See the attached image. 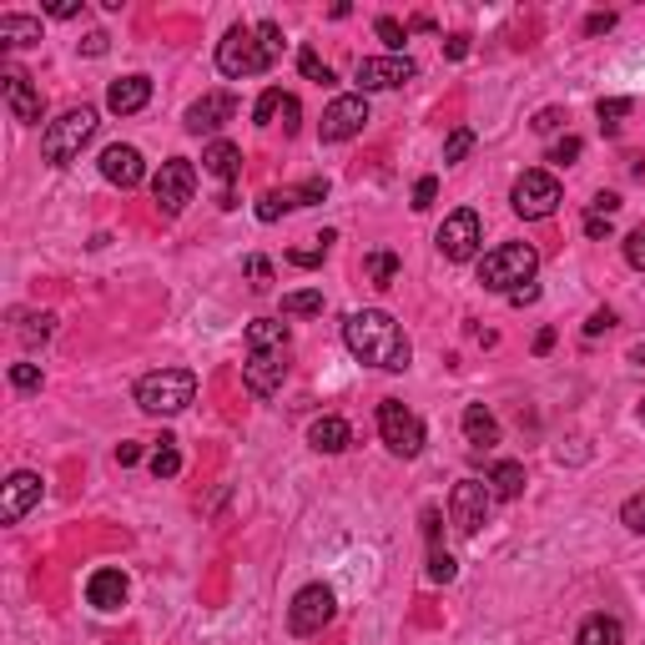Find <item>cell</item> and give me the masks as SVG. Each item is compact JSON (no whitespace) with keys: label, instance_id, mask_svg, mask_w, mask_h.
I'll return each mask as SVG.
<instances>
[{"label":"cell","instance_id":"8","mask_svg":"<svg viewBox=\"0 0 645 645\" xmlns=\"http://www.w3.org/2000/svg\"><path fill=\"white\" fill-rule=\"evenodd\" d=\"M489 509H494V494L484 479H459L454 494H449V525L459 535H479L489 525Z\"/></svg>","mask_w":645,"mask_h":645},{"label":"cell","instance_id":"21","mask_svg":"<svg viewBox=\"0 0 645 645\" xmlns=\"http://www.w3.org/2000/svg\"><path fill=\"white\" fill-rule=\"evenodd\" d=\"M202 167H207L217 182H227V187H232V182L242 177V147L217 137V142H207V147H202Z\"/></svg>","mask_w":645,"mask_h":645},{"label":"cell","instance_id":"31","mask_svg":"<svg viewBox=\"0 0 645 645\" xmlns=\"http://www.w3.org/2000/svg\"><path fill=\"white\" fill-rule=\"evenodd\" d=\"M283 101H288V91L268 86L263 96H257V106H252V121H257V126H278V111H283Z\"/></svg>","mask_w":645,"mask_h":645},{"label":"cell","instance_id":"41","mask_svg":"<svg viewBox=\"0 0 645 645\" xmlns=\"http://www.w3.org/2000/svg\"><path fill=\"white\" fill-rule=\"evenodd\" d=\"M51 333H56V318H51V313H31V318H26V328H21V338H26V343H46Z\"/></svg>","mask_w":645,"mask_h":645},{"label":"cell","instance_id":"58","mask_svg":"<svg viewBox=\"0 0 645 645\" xmlns=\"http://www.w3.org/2000/svg\"><path fill=\"white\" fill-rule=\"evenodd\" d=\"M550 348H555V328H540V333H535V353L545 358Z\"/></svg>","mask_w":645,"mask_h":645},{"label":"cell","instance_id":"55","mask_svg":"<svg viewBox=\"0 0 645 645\" xmlns=\"http://www.w3.org/2000/svg\"><path fill=\"white\" fill-rule=\"evenodd\" d=\"M116 464H121V469L142 464V444H116Z\"/></svg>","mask_w":645,"mask_h":645},{"label":"cell","instance_id":"5","mask_svg":"<svg viewBox=\"0 0 645 645\" xmlns=\"http://www.w3.org/2000/svg\"><path fill=\"white\" fill-rule=\"evenodd\" d=\"M96 106H71V111H61L46 132H41V157L51 162V167H71L76 157H81V147L96 137Z\"/></svg>","mask_w":645,"mask_h":645},{"label":"cell","instance_id":"49","mask_svg":"<svg viewBox=\"0 0 645 645\" xmlns=\"http://www.w3.org/2000/svg\"><path fill=\"white\" fill-rule=\"evenodd\" d=\"M610 328H615V313H610V308H595L590 323H585V338H600V333H610Z\"/></svg>","mask_w":645,"mask_h":645},{"label":"cell","instance_id":"37","mask_svg":"<svg viewBox=\"0 0 645 645\" xmlns=\"http://www.w3.org/2000/svg\"><path fill=\"white\" fill-rule=\"evenodd\" d=\"M595 111H600V126H605V132H615L620 116H630V111H635V101H630V96H605Z\"/></svg>","mask_w":645,"mask_h":645},{"label":"cell","instance_id":"24","mask_svg":"<svg viewBox=\"0 0 645 645\" xmlns=\"http://www.w3.org/2000/svg\"><path fill=\"white\" fill-rule=\"evenodd\" d=\"M288 323L283 318H252L247 323V353H273V348H288Z\"/></svg>","mask_w":645,"mask_h":645},{"label":"cell","instance_id":"23","mask_svg":"<svg viewBox=\"0 0 645 645\" xmlns=\"http://www.w3.org/2000/svg\"><path fill=\"white\" fill-rule=\"evenodd\" d=\"M575 645H625V625H620L615 615L595 610V615H585V620H580Z\"/></svg>","mask_w":645,"mask_h":645},{"label":"cell","instance_id":"20","mask_svg":"<svg viewBox=\"0 0 645 645\" xmlns=\"http://www.w3.org/2000/svg\"><path fill=\"white\" fill-rule=\"evenodd\" d=\"M126 590H132V585H126L121 570H96V575L86 580V600H91L96 610H121V605H126Z\"/></svg>","mask_w":645,"mask_h":645},{"label":"cell","instance_id":"34","mask_svg":"<svg viewBox=\"0 0 645 645\" xmlns=\"http://www.w3.org/2000/svg\"><path fill=\"white\" fill-rule=\"evenodd\" d=\"M368 278H373V288H394L399 257H394V252H373V257H368Z\"/></svg>","mask_w":645,"mask_h":645},{"label":"cell","instance_id":"40","mask_svg":"<svg viewBox=\"0 0 645 645\" xmlns=\"http://www.w3.org/2000/svg\"><path fill=\"white\" fill-rule=\"evenodd\" d=\"M11 389L36 394V389H41V368H36V363H11Z\"/></svg>","mask_w":645,"mask_h":645},{"label":"cell","instance_id":"48","mask_svg":"<svg viewBox=\"0 0 645 645\" xmlns=\"http://www.w3.org/2000/svg\"><path fill=\"white\" fill-rule=\"evenodd\" d=\"M46 16L51 21H76L81 16V0H46Z\"/></svg>","mask_w":645,"mask_h":645},{"label":"cell","instance_id":"29","mask_svg":"<svg viewBox=\"0 0 645 645\" xmlns=\"http://www.w3.org/2000/svg\"><path fill=\"white\" fill-rule=\"evenodd\" d=\"M333 242H338V232H318V237H313V247H288V263H293V268H318V263H323V252H328Z\"/></svg>","mask_w":645,"mask_h":645},{"label":"cell","instance_id":"52","mask_svg":"<svg viewBox=\"0 0 645 645\" xmlns=\"http://www.w3.org/2000/svg\"><path fill=\"white\" fill-rule=\"evenodd\" d=\"M111 51V36L106 31H91L86 41H81V56H106Z\"/></svg>","mask_w":645,"mask_h":645},{"label":"cell","instance_id":"42","mask_svg":"<svg viewBox=\"0 0 645 645\" xmlns=\"http://www.w3.org/2000/svg\"><path fill=\"white\" fill-rule=\"evenodd\" d=\"M247 278H252V288H257V293H268V288H273V263L252 252V257H247Z\"/></svg>","mask_w":645,"mask_h":645},{"label":"cell","instance_id":"45","mask_svg":"<svg viewBox=\"0 0 645 645\" xmlns=\"http://www.w3.org/2000/svg\"><path fill=\"white\" fill-rule=\"evenodd\" d=\"M530 126H535L540 137H550V132H560V126H565V111H560V106H545V111H535Z\"/></svg>","mask_w":645,"mask_h":645},{"label":"cell","instance_id":"46","mask_svg":"<svg viewBox=\"0 0 645 645\" xmlns=\"http://www.w3.org/2000/svg\"><path fill=\"white\" fill-rule=\"evenodd\" d=\"M434 197H439V177H419V182H414V202H409V207H414V212H424V207H434Z\"/></svg>","mask_w":645,"mask_h":645},{"label":"cell","instance_id":"1","mask_svg":"<svg viewBox=\"0 0 645 645\" xmlns=\"http://www.w3.org/2000/svg\"><path fill=\"white\" fill-rule=\"evenodd\" d=\"M343 343L358 363L368 368H383V373H404L414 363V343L409 333L394 323V313H383V308H363V313H348L343 323Z\"/></svg>","mask_w":645,"mask_h":645},{"label":"cell","instance_id":"54","mask_svg":"<svg viewBox=\"0 0 645 645\" xmlns=\"http://www.w3.org/2000/svg\"><path fill=\"white\" fill-rule=\"evenodd\" d=\"M424 540H429V550H439V509L434 504L424 509Z\"/></svg>","mask_w":645,"mask_h":645},{"label":"cell","instance_id":"12","mask_svg":"<svg viewBox=\"0 0 645 645\" xmlns=\"http://www.w3.org/2000/svg\"><path fill=\"white\" fill-rule=\"evenodd\" d=\"M358 96H368V91H394V86H409L414 76H419V66L409 61V56H368V61H358Z\"/></svg>","mask_w":645,"mask_h":645},{"label":"cell","instance_id":"6","mask_svg":"<svg viewBox=\"0 0 645 645\" xmlns=\"http://www.w3.org/2000/svg\"><path fill=\"white\" fill-rule=\"evenodd\" d=\"M378 434H383V444H389V454H399V459H419L424 444H429L424 419L414 409H404L399 399H383L378 404Z\"/></svg>","mask_w":645,"mask_h":645},{"label":"cell","instance_id":"53","mask_svg":"<svg viewBox=\"0 0 645 645\" xmlns=\"http://www.w3.org/2000/svg\"><path fill=\"white\" fill-rule=\"evenodd\" d=\"M590 212H600V217H615V212H620V197H615V192H595Z\"/></svg>","mask_w":645,"mask_h":645},{"label":"cell","instance_id":"10","mask_svg":"<svg viewBox=\"0 0 645 645\" xmlns=\"http://www.w3.org/2000/svg\"><path fill=\"white\" fill-rule=\"evenodd\" d=\"M434 242H439V252L449 257V263H469V257L479 252V242H484L479 212H474V207H459V212H449V217H444V227L434 232Z\"/></svg>","mask_w":645,"mask_h":645},{"label":"cell","instance_id":"17","mask_svg":"<svg viewBox=\"0 0 645 645\" xmlns=\"http://www.w3.org/2000/svg\"><path fill=\"white\" fill-rule=\"evenodd\" d=\"M232 111H237V101H232L227 91H207L202 101H192V106H187V116H182V121H187V132H192V137H212V142H217V126H222Z\"/></svg>","mask_w":645,"mask_h":645},{"label":"cell","instance_id":"4","mask_svg":"<svg viewBox=\"0 0 645 645\" xmlns=\"http://www.w3.org/2000/svg\"><path fill=\"white\" fill-rule=\"evenodd\" d=\"M197 399V373L192 368H157L147 378H137V409L152 419H172Z\"/></svg>","mask_w":645,"mask_h":645},{"label":"cell","instance_id":"18","mask_svg":"<svg viewBox=\"0 0 645 645\" xmlns=\"http://www.w3.org/2000/svg\"><path fill=\"white\" fill-rule=\"evenodd\" d=\"M96 167H101V177H106L111 187H121V192H126V187H137V182L147 177L142 152H137V147H121V142H116V147H106Z\"/></svg>","mask_w":645,"mask_h":645},{"label":"cell","instance_id":"59","mask_svg":"<svg viewBox=\"0 0 645 645\" xmlns=\"http://www.w3.org/2000/svg\"><path fill=\"white\" fill-rule=\"evenodd\" d=\"M535 298H540V288H535V283H530V288H520V293H509V303H514V308H525V303H535Z\"/></svg>","mask_w":645,"mask_h":645},{"label":"cell","instance_id":"56","mask_svg":"<svg viewBox=\"0 0 645 645\" xmlns=\"http://www.w3.org/2000/svg\"><path fill=\"white\" fill-rule=\"evenodd\" d=\"M610 26H615V16H610V11H595V16L585 21V36H605Z\"/></svg>","mask_w":645,"mask_h":645},{"label":"cell","instance_id":"7","mask_svg":"<svg viewBox=\"0 0 645 645\" xmlns=\"http://www.w3.org/2000/svg\"><path fill=\"white\" fill-rule=\"evenodd\" d=\"M509 207L520 212L525 222L550 217V212L560 207V182H555V172H545V167L520 172V177H514V187H509Z\"/></svg>","mask_w":645,"mask_h":645},{"label":"cell","instance_id":"43","mask_svg":"<svg viewBox=\"0 0 645 645\" xmlns=\"http://www.w3.org/2000/svg\"><path fill=\"white\" fill-rule=\"evenodd\" d=\"M580 152H585V142H580V137H565V142L550 147V162H555V167H570V162H580Z\"/></svg>","mask_w":645,"mask_h":645},{"label":"cell","instance_id":"36","mask_svg":"<svg viewBox=\"0 0 645 645\" xmlns=\"http://www.w3.org/2000/svg\"><path fill=\"white\" fill-rule=\"evenodd\" d=\"M373 31H378V41H383V46H389V56H404V41H409V26H399L394 16H378V26H373Z\"/></svg>","mask_w":645,"mask_h":645},{"label":"cell","instance_id":"19","mask_svg":"<svg viewBox=\"0 0 645 645\" xmlns=\"http://www.w3.org/2000/svg\"><path fill=\"white\" fill-rule=\"evenodd\" d=\"M147 101H152V76H121L106 86V111H116V116H132Z\"/></svg>","mask_w":645,"mask_h":645},{"label":"cell","instance_id":"35","mask_svg":"<svg viewBox=\"0 0 645 645\" xmlns=\"http://www.w3.org/2000/svg\"><path fill=\"white\" fill-rule=\"evenodd\" d=\"M469 152H474V132L469 126H454V132L444 137V167H459Z\"/></svg>","mask_w":645,"mask_h":645},{"label":"cell","instance_id":"44","mask_svg":"<svg viewBox=\"0 0 645 645\" xmlns=\"http://www.w3.org/2000/svg\"><path fill=\"white\" fill-rule=\"evenodd\" d=\"M625 263H630L635 273H645V227H635V232L625 237Z\"/></svg>","mask_w":645,"mask_h":645},{"label":"cell","instance_id":"39","mask_svg":"<svg viewBox=\"0 0 645 645\" xmlns=\"http://www.w3.org/2000/svg\"><path fill=\"white\" fill-rule=\"evenodd\" d=\"M620 525L635 530V535H645V494H630V499L620 504Z\"/></svg>","mask_w":645,"mask_h":645},{"label":"cell","instance_id":"16","mask_svg":"<svg viewBox=\"0 0 645 645\" xmlns=\"http://www.w3.org/2000/svg\"><path fill=\"white\" fill-rule=\"evenodd\" d=\"M41 494H46L41 474H31V469H16V474L6 479V499H0V520H6V525L26 520V509H36V504H41Z\"/></svg>","mask_w":645,"mask_h":645},{"label":"cell","instance_id":"27","mask_svg":"<svg viewBox=\"0 0 645 645\" xmlns=\"http://www.w3.org/2000/svg\"><path fill=\"white\" fill-rule=\"evenodd\" d=\"M0 41L6 46H36L41 41V21L36 16H0Z\"/></svg>","mask_w":645,"mask_h":645},{"label":"cell","instance_id":"26","mask_svg":"<svg viewBox=\"0 0 645 645\" xmlns=\"http://www.w3.org/2000/svg\"><path fill=\"white\" fill-rule=\"evenodd\" d=\"M459 424H464V439H469V444H479V449L499 444V419H494V414H489L484 404H469Z\"/></svg>","mask_w":645,"mask_h":645},{"label":"cell","instance_id":"14","mask_svg":"<svg viewBox=\"0 0 645 645\" xmlns=\"http://www.w3.org/2000/svg\"><path fill=\"white\" fill-rule=\"evenodd\" d=\"M288 348H273V353H247L242 363V383H247V394L252 399H273L283 389V378H288Z\"/></svg>","mask_w":645,"mask_h":645},{"label":"cell","instance_id":"25","mask_svg":"<svg viewBox=\"0 0 645 645\" xmlns=\"http://www.w3.org/2000/svg\"><path fill=\"white\" fill-rule=\"evenodd\" d=\"M484 484H489L494 499H520V494H525V464H520V459H499Z\"/></svg>","mask_w":645,"mask_h":645},{"label":"cell","instance_id":"61","mask_svg":"<svg viewBox=\"0 0 645 645\" xmlns=\"http://www.w3.org/2000/svg\"><path fill=\"white\" fill-rule=\"evenodd\" d=\"M635 414H640V424H645V399H640V404H635Z\"/></svg>","mask_w":645,"mask_h":645},{"label":"cell","instance_id":"22","mask_svg":"<svg viewBox=\"0 0 645 645\" xmlns=\"http://www.w3.org/2000/svg\"><path fill=\"white\" fill-rule=\"evenodd\" d=\"M308 444H313L318 454H343V449L353 444V429H348V419H338V414H323V419H313V429H308Z\"/></svg>","mask_w":645,"mask_h":645},{"label":"cell","instance_id":"38","mask_svg":"<svg viewBox=\"0 0 645 645\" xmlns=\"http://www.w3.org/2000/svg\"><path fill=\"white\" fill-rule=\"evenodd\" d=\"M454 575H459V560H454L444 545H439V550H429V580H434V585H449Z\"/></svg>","mask_w":645,"mask_h":645},{"label":"cell","instance_id":"3","mask_svg":"<svg viewBox=\"0 0 645 645\" xmlns=\"http://www.w3.org/2000/svg\"><path fill=\"white\" fill-rule=\"evenodd\" d=\"M535 273H540V252L530 242H499L494 252H484V263H479V283L489 293H504V298L530 288Z\"/></svg>","mask_w":645,"mask_h":645},{"label":"cell","instance_id":"11","mask_svg":"<svg viewBox=\"0 0 645 645\" xmlns=\"http://www.w3.org/2000/svg\"><path fill=\"white\" fill-rule=\"evenodd\" d=\"M333 610H338V600H333L328 585H303L293 595V605H288V630L293 635H318L333 620Z\"/></svg>","mask_w":645,"mask_h":645},{"label":"cell","instance_id":"57","mask_svg":"<svg viewBox=\"0 0 645 645\" xmlns=\"http://www.w3.org/2000/svg\"><path fill=\"white\" fill-rule=\"evenodd\" d=\"M444 51H449V61H464V56H469V36H449Z\"/></svg>","mask_w":645,"mask_h":645},{"label":"cell","instance_id":"28","mask_svg":"<svg viewBox=\"0 0 645 645\" xmlns=\"http://www.w3.org/2000/svg\"><path fill=\"white\" fill-rule=\"evenodd\" d=\"M313 313H323V293H318V288L283 293V318H313Z\"/></svg>","mask_w":645,"mask_h":645},{"label":"cell","instance_id":"60","mask_svg":"<svg viewBox=\"0 0 645 645\" xmlns=\"http://www.w3.org/2000/svg\"><path fill=\"white\" fill-rule=\"evenodd\" d=\"M630 363H640V368H645V343H635V348H630Z\"/></svg>","mask_w":645,"mask_h":645},{"label":"cell","instance_id":"32","mask_svg":"<svg viewBox=\"0 0 645 645\" xmlns=\"http://www.w3.org/2000/svg\"><path fill=\"white\" fill-rule=\"evenodd\" d=\"M298 71H303L308 81H318V86H333V81H338V76H333V66H328L313 46H303V51H298Z\"/></svg>","mask_w":645,"mask_h":645},{"label":"cell","instance_id":"50","mask_svg":"<svg viewBox=\"0 0 645 645\" xmlns=\"http://www.w3.org/2000/svg\"><path fill=\"white\" fill-rule=\"evenodd\" d=\"M298 116H303V106H298V96H288V101H283V111H278L283 137H293V132H298Z\"/></svg>","mask_w":645,"mask_h":645},{"label":"cell","instance_id":"15","mask_svg":"<svg viewBox=\"0 0 645 645\" xmlns=\"http://www.w3.org/2000/svg\"><path fill=\"white\" fill-rule=\"evenodd\" d=\"M6 106H11V116L21 121V126H36L41 116H46V96L31 86V76L21 71V66H6Z\"/></svg>","mask_w":645,"mask_h":645},{"label":"cell","instance_id":"9","mask_svg":"<svg viewBox=\"0 0 645 645\" xmlns=\"http://www.w3.org/2000/svg\"><path fill=\"white\" fill-rule=\"evenodd\" d=\"M192 192H197V167H192L187 157L162 162V172L152 177V197H157V207H162L167 217H182L187 202H192Z\"/></svg>","mask_w":645,"mask_h":645},{"label":"cell","instance_id":"30","mask_svg":"<svg viewBox=\"0 0 645 645\" xmlns=\"http://www.w3.org/2000/svg\"><path fill=\"white\" fill-rule=\"evenodd\" d=\"M293 207H298V187L293 192H263V197H257V222H278Z\"/></svg>","mask_w":645,"mask_h":645},{"label":"cell","instance_id":"33","mask_svg":"<svg viewBox=\"0 0 645 645\" xmlns=\"http://www.w3.org/2000/svg\"><path fill=\"white\" fill-rule=\"evenodd\" d=\"M172 444H177V439H162V444L152 449V474H157V479H177V474H182V454H177Z\"/></svg>","mask_w":645,"mask_h":645},{"label":"cell","instance_id":"47","mask_svg":"<svg viewBox=\"0 0 645 645\" xmlns=\"http://www.w3.org/2000/svg\"><path fill=\"white\" fill-rule=\"evenodd\" d=\"M328 197V177H308L303 187H298V207H313V202H323Z\"/></svg>","mask_w":645,"mask_h":645},{"label":"cell","instance_id":"2","mask_svg":"<svg viewBox=\"0 0 645 645\" xmlns=\"http://www.w3.org/2000/svg\"><path fill=\"white\" fill-rule=\"evenodd\" d=\"M283 51V31L273 21L263 26H232L222 41H217V71L242 81V76H263Z\"/></svg>","mask_w":645,"mask_h":645},{"label":"cell","instance_id":"51","mask_svg":"<svg viewBox=\"0 0 645 645\" xmlns=\"http://www.w3.org/2000/svg\"><path fill=\"white\" fill-rule=\"evenodd\" d=\"M610 222H615V217H600V212H585V237H595V242H600V237H610V232H615Z\"/></svg>","mask_w":645,"mask_h":645},{"label":"cell","instance_id":"13","mask_svg":"<svg viewBox=\"0 0 645 645\" xmlns=\"http://www.w3.org/2000/svg\"><path fill=\"white\" fill-rule=\"evenodd\" d=\"M368 126V96H338V101H328V111H323V121H318V137L323 142H348V137H358Z\"/></svg>","mask_w":645,"mask_h":645}]
</instances>
